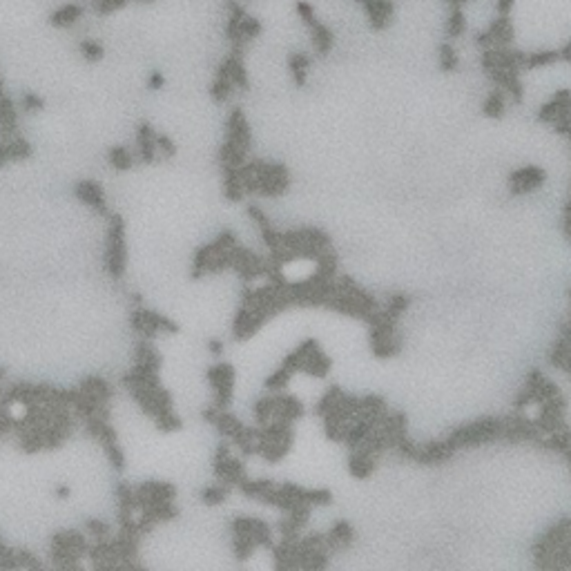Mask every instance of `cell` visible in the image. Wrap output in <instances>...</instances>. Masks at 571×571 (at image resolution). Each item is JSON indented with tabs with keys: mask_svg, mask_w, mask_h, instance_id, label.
Instances as JSON below:
<instances>
[{
	"mask_svg": "<svg viewBox=\"0 0 571 571\" xmlns=\"http://www.w3.org/2000/svg\"><path fill=\"white\" fill-rule=\"evenodd\" d=\"M128 266V244H125V224L121 215H110L108 239H105V270L108 275L119 282L125 275Z\"/></svg>",
	"mask_w": 571,
	"mask_h": 571,
	"instance_id": "cell-1",
	"label": "cell"
},
{
	"mask_svg": "<svg viewBox=\"0 0 571 571\" xmlns=\"http://www.w3.org/2000/svg\"><path fill=\"white\" fill-rule=\"evenodd\" d=\"M295 12L299 16V21L306 25L308 34H311V43H313V50L317 52V56H326L333 50V43H335L331 27H326L322 21H319L315 7L311 3H306V0H299L295 5Z\"/></svg>",
	"mask_w": 571,
	"mask_h": 571,
	"instance_id": "cell-2",
	"label": "cell"
},
{
	"mask_svg": "<svg viewBox=\"0 0 571 571\" xmlns=\"http://www.w3.org/2000/svg\"><path fill=\"white\" fill-rule=\"evenodd\" d=\"M208 382L215 391V404L219 411H226L230 402H232V391H235V369L228 362H219L215 366H210L208 373Z\"/></svg>",
	"mask_w": 571,
	"mask_h": 571,
	"instance_id": "cell-3",
	"label": "cell"
},
{
	"mask_svg": "<svg viewBox=\"0 0 571 571\" xmlns=\"http://www.w3.org/2000/svg\"><path fill=\"white\" fill-rule=\"evenodd\" d=\"M132 328L139 335H143L145 340H152L159 333H179V326L170 317L157 311H148V308H137L132 313Z\"/></svg>",
	"mask_w": 571,
	"mask_h": 571,
	"instance_id": "cell-4",
	"label": "cell"
},
{
	"mask_svg": "<svg viewBox=\"0 0 571 571\" xmlns=\"http://www.w3.org/2000/svg\"><path fill=\"white\" fill-rule=\"evenodd\" d=\"M226 139L230 143H235L237 148H241L244 152H250V148H253V132H250V125L246 121L244 112L239 108L232 110L230 119L226 123Z\"/></svg>",
	"mask_w": 571,
	"mask_h": 571,
	"instance_id": "cell-5",
	"label": "cell"
},
{
	"mask_svg": "<svg viewBox=\"0 0 571 571\" xmlns=\"http://www.w3.org/2000/svg\"><path fill=\"white\" fill-rule=\"evenodd\" d=\"M360 7L364 9L366 18L373 29H384L389 27L391 18H393V0H357Z\"/></svg>",
	"mask_w": 571,
	"mask_h": 571,
	"instance_id": "cell-6",
	"label": "cell"
},
{
	"mask_svg": "<svg viewBox=\"0 0 571 571\" xmlns=\"http://www.w3.org/2000/svg\"><path fill=\"white\" fill-rule=\"evenodd\" d=\"M74 195L79 197L81 203H85L87 208H92L99 215H108V203H105L103 188L96 181H81L74 186Z\"/></svg>",
	"mask_w": 571,
	"mask_h": 571,
	"instance_id": "cell-7",
	"label": "cell"
},
{
	"mask_svg": "<svg viewBox=\"0 0 571 571\" xmlns=\"http://www.w3.org/2000/svg\"><path fill=\"white\" fill-rule=\"evenodd\" d=\"M509 181H511V192H514V195H525V192H531L538 186H543L545 172L536 166H527V168L511 174Z\"/></svg>",
	"mask_w": 571,
	"mask_h": 571,
	"instance_id": "cell-8",
	"label": "cell"
},
{
	"mask_svg": "<svg viewBox=\"0 0 571 571\" xmlns=\"http://www.w3.org/2000/svg\"><path fill=\"white\" fill-rule=\"evenodd\" d=\"M137 154L143 163H152L157 159V132L150 123H141L137 130Z\"/></svg>",
	"mask_w": 571,
	"mask_h": 571,
	"instance_id": "cell-9",
	"label": "cell"
},
{
	"mask_svg": "<svg viewBox=\"0 0 571 571\" xmlns=\"http://www.w3.org/2000/svg\"><path fill=\"white\" fill-rule=\"evenodd\" d=\"M288 70L297 87H304L308 81V70H311V56L304 52H295L288 56Z\"/></svg>",
	"mask_w": 571,
	"mask_h": 571,
	"instance_id": "cell-10",
	"label": "cell"
},
{
	"mask_svg": "<svg viewBox=\"0 0 571 571\" xmlns=\"http://www.w3.org/2000/svg\"><path fill=\"white\" fill-rule=\"evenodd\" d=\"M467 29V16H464L462 5H449L447 12V23H444V32L447 38H460Z\"/></svg>",
	"mask_w": 571,
	"mask_h": 571,
	"instance_id": "cell-11",
	"label": "cell"
},
{
	"mask_svg": "<svg viewBox=\"0 0 571 571\" xmlns=\"http://www.w3.org/2000/svg\"><path fill=\"white\" fill-rule=\"evenodd\" d=\"M81 16H83L81 5H63V7L54 9V14L50 16V23L54 27H72L79 23Z\"/></svg>",
	"mask_w": 571,
	"mask_h": 571,
	"instance_id": "cell-12",
	"label": "cell"
},
{
	"mask_svg": "<svg viewBox=\"0 0 571 571\" xmlns=\"http://www.w3.org/2000/svg\"><path fill=\"white\" fill-rule=\"evenodd\" d=\"M108 161L114 170L125 172L134 166V154L130 148H125V145H114V148H110V152H108Z\"/></svg>",
	"mask_w": 571,
	"mask_h": 571,
	"instance_id": "cell-13",
	"label": "cell"
},
{
	"mask_svg": "<svg viewBox=\"0 0 571 571\" xmlns=\"http://www.w3.org/2000/svg\"><path fill=\"white\" fill-rule=\"evenodd\" d=\"M482 112L491 116V119L502 116V112H505V90H502V87H496V90L487 96L485 105H482Z\"/></svg>",
	"mask_w": 571,
	"mask_h": 571,
	"instance_id": "cell-14",
	"label": "cell"
},
{
	"mask_svg": "<svg viewBox=\"0 0 571 571\" xmlns=\"http://www.w3.org/2000/svg\"><path fill=\"white\" fill-rule=\"evenodd\" d=\"M438 63H440V70H444V72L458 70L460 58H458L456 47H453L451 43H442L440 50H438Z\"/></svg>",
	"mask_w": 571,
	"mask_h": 571,
	"instance_id": "cell-15",
	"label": "cell"
},
{
	"mask_svg": "<svg viewBox=\"0 0 571 571\" xmlns=\"http://www.w3.org/2000/svg\"><path fill=\"white\" fill-rule=\"evenodd\" d=\"M237 87L230 79H224V76H215V83L210 87V96L215 99L217 103H226L230 99V94L235 92Z\"/></svg>",
	"mask_w": 571,
	"mask_h": 571,
	"instance_id": "cell-16",
	"label": "cell"
},
{
	"mask_svg": "<svg viewBox=\"0 0 571 571\" xmlns=\"http://www.w3.org/2000/svg\"><path fill=\"white\" fill-rule=\"evenodd\" d=\"M228 498V485H210L206 489H201V500L206 502V505L215 507V505H221Z\"/></svg>",
	"mask_w": 571,
	"mask_h": 571,
	"instance_id": "cell-17",
	"label": "cell"
},
{
	"mask_svg": "<svg viewBox=\"0 0 571 571\" xmlns=\"http://www.w3.org/2000/svg\"><path fill=\"white\" fill-rule=\"evenodd\" d=\"M79 52H81V56L85 58L87 63H99L101 58H103V54H105L103 45L99 41H81L79 43Z\"/></svg>",
	"mask_w": 571,
	"mask_h": 571,
	"instance_id": "cell-18",
	"label": "cell"
},
{
	"mask_svg": "<svg viewBox=\"0 0 571 571\" xmlns=\"http://www.w3.org/2000/svg\"><path fill=\"white\" fill-rule=\"evenodd\" d=\"M85 527L90 531V536H94L96 540H108V536H110V527L101 520H87Z\"/></svg>",
	"mask_w": 571,
	"mask_h": 571,
	"instance_id": "cell-19",
	"label": "cell"
},
{
	"mask_svg": "<svg viewBox=\"0 0 571 571\" xmlns=\"http://www.w3.org/2000/svg\"><path fill=\"white\" fill-rule=\"evenodd\" d=\"M43 108H45V101H43L38 94L27 92V94L23 96V110H25V112H41Z\"/></svg>",
	"mask_w": 571,
	"mask_h": 571,
	"instance_id": "cell-20",
	"label": "cell"
},
{
	"mask_svg": "<svg viewBox=\"0 0 571 571\" xmlns=\"http://www.w3.org/2000/svg\"><path fill=\"white\" fill-rule=\"evenodd\" d=\"M157 150L163 157H174L177 154V143H174L166 134H157Z\"/></svg>",
	"mask_w": 571,
	"mask_h": 571,
	"instance_id": "cell-21",
	"label": "cell"
},
{
	"mask_svg": "<svg viewBox=\"0 0 571 571\" xmlns=\"http://www.w3.org/2000/svg\"><path fill=\"white\" fill-rule=\"evenodd\" d=\"M163 85H166V76H163L161 72H152L148 76V90L159 92V90H163Z\"/></svg>",
	"mask_w": 571,
	"mask_h": 571,
	"instance_id": "cell-22",
	"label": "cell"
},
{
	"mask_svg": "<svg viewBox=\"0 0 571 571\" xmlns=\"http://www.w3.org/2000/svg\"><path fill=\"white\" fill-rule=\"evenodd\" d=\"M224 348L226 346H224V342H221V340H210L208 342V351H210L212 357H221V355H224Z\"/></svg>",
	"mask_w": 571,
	"mask_h": 571,
	"instance_id": "cell-23",
	"label": "cell"
},
{
	"mask_svg": "<svg viewBox=\"0 0 571 571\" xmlns=\"http://www.w3.org/2000/svg\"><path fill=\"white\" fill-rule=\"evenodd\" d=\"M56 496H58V498H70V487L58 485V487H56Z\"/></svg>",
	"mask_w": 571,
	"mask_h": 571,
	"instance_id": "cell-24",
	"label": "cell"
},
{
	"mask_svg": "<svg viewBox=\"0 0 571 571\" xmlns=\"http://www.w3.org/2000/svg\"><path fill=\"white\" fill-rule=\"evenodd\" d=\"M139 3H145V5H150V3H154V0H139Z\"/></svg>",
	"mask_w": 571,
	"mask_h": 571,
	"instance_id": "cell-25",
	"label": "cell"
}]
</instances>
